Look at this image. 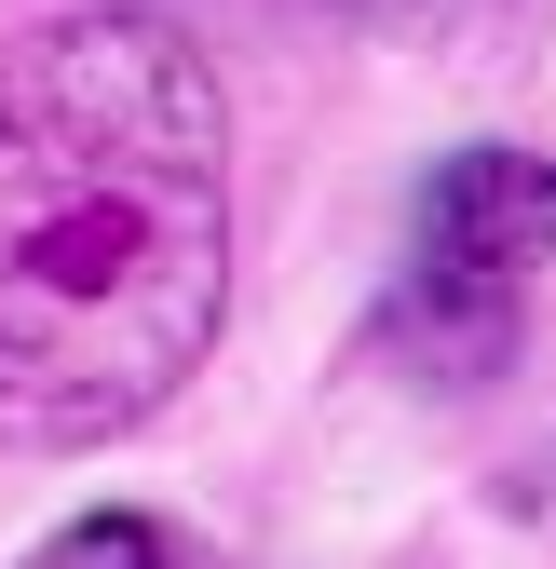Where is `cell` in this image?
<instances>
[{"instance_id":"obj_3","label":"cell","mask_w":556,"mask_h":569,"mask_svg":"<svg viewBox=\"0 0 556 569\" xmlns=\"http://www.w3.org/2000/svg\"><path fill=\"white\" fill-rule=\"evenodd\" d=\"M28 569H190V556H177L150 516H82V529H54Z\"/></svg>"},{"instance_id":"obj_2","label":"cell","mask_w":556,"mask_h":569,"mask_svg":"<svg viewBox=\"0 0 556 569\" xmlns=\"http://www.w3.org/2000/svg\"><path fill=\"white\" fill-rule=\"evenodd\" d=\"M556 258V163L543 150H461L421 190V258H407V326H435V352L489 367L516 339L529 271Z\"/></svg>"},{"instance_id":"obj_1","label":"cell","mask_w":556,"mask_h":569,"mask_svg":"<svg viewBox=\"0 0 556 569\" xmlns=\"http://www.w3.org/2000/svg\"><path fill=\"white\" fill-rule=\"evenodd\" d=\"M231 284L218 82L163 14L0 41V435L96 448L150 420Z\"/></svg>"}]
</instances>
